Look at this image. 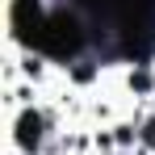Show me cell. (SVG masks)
Segmentation results:
<instances>
[{
    "mask_svg": "<svg viewBox=\"0 0 155 155\" xmlns=\"http://www.w3.org/2000/svg\"><path fill=\"white\" fill-rule=\"evenodd\" d=\"M25 42L38 46V51H46V54H54V59H71V54H80V46H84V29H80L76 17L51 13V17H42V21L34 25V34H29Z\"/></svg>",
    "mask_w": 155,
    "mask_h": 155,
    "instance_id": "obj_1",
    "label": "cell"
},
{
    "mask_svg": "<svg viewBox=\"0 0 155 155\" xmlns=\"http://www.w3.org/2000/svg\"><path fill=\"white\" fill-rule=\"evenodd\" d=\"M38 138H42V113L25 109V113H21V122H17V143H21L25 151H34V147H38Z\"/></svg>",
    "mask_w": 155,
    "mask_h": 155,
    "instance_id": "obj_2",
    "label": "cell"
},
{
    "mask_svg": "<svg viewBox=\"0 0 155 155\" xmlns=\"http://www.w3.org/2000/svg\"><path fill=\"white\" fill-rule=\"evenodd\" d=\"M143 143H147V147H155V122H147V130H143Z\"/></svg>",
    "mask_w": 155,
    "mask_h": 155,
    "instance_id": "obj_3",
    "label": "cell"
}]
</instances>
